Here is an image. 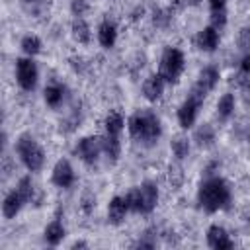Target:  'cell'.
<instances>
[{"label": "cell", "instance_id": "cell-1", "mask_svg": "<svg viewBox=\"0 0 250 250\" xmlns=\"http://www.w3.org/2000/svg\"><path fill=\"white\" fill-rule=\"evenodd\" d=\"M127 129H129V135L131 139L137 143V145H143V146H152L158 143L160 135H162V125H160V117L148 109V107H141L137 109L129 121H127Z\"/></svg>", "mask_w": 250, "mask_h": 250}, {"label": "cell", "instance_id": "cell-2", "mask_svg": "<svg viewBox=\"0 0 250 250\" xmlns=\"http://www.w3.org/2000/svg\"><path fill=\"white\" fill-rule=\"evenodd\" d=\"M230 199V188L221 176L205 178L197 189V203L205 213H217L221 209H227Z\"/></svg>", "mask_w": 250, "mask_h": 250}, {"label": "cell", "instance_id": "cell-3", "mask_svg": "<svg viewBox=\"0 0 250 250\" xmlns=\"http://www.w3.org/2000/svg\"><path fill=\"white\" fill-rule=\"evenodd\" d=\"M129 211L133 213H141V215H148L154 211L156 203H158V188L154 182L146 180L141 186H135L133 189L127 191L125 195Z\"/></svg>", "mask_w": 250, "mask_h": 250}, {"label": "cell", "instance_id": "cell-4", "mask_svg": "<svg viewBox=\"0 0 250 250\" xmlns=\"http://www.w3.org/2000/svg\"><path fill=\"white\" fill-rule=\"evenodd\" d=\"M21 164L29 170V172H39L45 164V150L39 146V143L27 135V133H21L18 139H16V145H14Z\"/></svg>", "mask_w": 250, "mask_h": 250}, {"label": "cell", "instance_id": "cell-5", "mask_svg": "<svg viewBox=\"0 0 250 250\" xmlns=\"http://www.w3.org/2000/svg\"><path fill=\"white\" fill-rule=\"evenodd\" d=\"M186 66V57L178 47H166L162 57H160V66H158V74L164 78V82L168 84H176L184 72Z\"/></svg>", "mask_w": 250, "mask_h": 250}, {"label": "cell", "instance_id": "cell-6", "mask_svg": "<svg viewBox=\"0 0 250 250\" xmlns=\"http://www.w3.org/2000/svg\"><path fill=\"white\" fill-rule=\"evenodd\" d=\"M205 98H207V94H205L201 88H197V86L193 84L191 92L188 94V98L182 102V105H180V109H178V123H180L182 129H191V127L195 125L199 107H201V104L205 102Z\"/></svg>", "mask_w": 250, "mask_h": 250}, {"label": "cell", "instance_id": "cell-7", "mask_svg": "<svg viewBox=\"0 0 250 250\" xmlns=\"http://www.w3.org/2000/svg\"><path fill=\"white\" fill-rule=\"evenodd\" d=\"M37 78H39V70H37V64L33 62V57H20L16 61L18 86L25 92H31L37 86Z\"/></svg>", "mask_w": 250, "mask_h": 250}, {"label": "cell", "instance_id": "cell-8", "mask_svg": "<svg viewBox=\"0 0 250 250\" xmlns=\"http://www.w3.org/2000/svg\"><path fill=\"white\" fill-rule=\"evenodd\" d=\"M102 152H104V139L102 137H94V135L82 137L74 146V154L88 166H94Z\"/></svg>", "mask_w": 250, "mask_h": 250}, {"label": "cell", "instance_id": "cell-9", "mask_svg": "<svg viewBox=\"0 0 250 250\" xmlns=\"http://www.w3.org/2000/svg\"><path fill=\"white\" fill-rule=\"evenodd\" d=\"M51 182L57 186V188H62V189H68L74 186L76 182V174H74V168L72 164L66 160V158H59L53 166V172H51Z\"/></svg>", "mask_w": 250, "mask_h": 250}, {"label": "cell", "instance_id": "cell-10", "mask_svg": "<svg viewBox=\"0 0 250 250\" xmlns=\"http://www.w3.org/2000/svg\"><path fill=\"white\" fill-rule=\"evenodd\" d=\"M207 244H209V248H215V250H229L234 246L227 229L221 225H211L207 229Z\"/></svg>", "mask_w": 250, "mask_h": 250}, {"label": "cell", "instance_id": "cell-11", "mask_svg": "<svg viewBox=\"0 0 250 250\" xmlns=\"http://www.w3.org/2000/svg\"><path fill=\"white\" fill-rule=\"evenodd\" d=\"M195 45L203 53H213L219 47V29L213 27V25H207V27L199 29L197 35H195Z\"/></svg>", "mask_w": 250, "mask_h": 250}, {"label": "cell", "instance_id": "cell-12", "mask_svg": "<svg viewBox=\"0 0 250 250\" xmlns=\"http://www.w3.org/2000/svg\"><path fill=\"white\" fill-rule=\"evenodd\" d=\"M129 213V205L125 195H115L107 203V221L111 225H121L125 221V215Z\"/></svg>", "mask_w": 250, "mask_h": 250}, {"label": "cell", "instance_id": "cell-13", "mask_svg": "<svg viewBox=\"0 0 250 250\" xmlns=\"http://www.w3.org/2000/svg\"><path fill=\"white\" fill-rule=\"evenodd\" d=\"M164 78L156 72V74H150L148 78H145L143 82V96L148 100V102H158L164 94Z\"/></svg>", "mask_w": 250, "mask_h": 250}, {"label": "cell", "instance_id": "cell-14", "mask_svg": "<svg viewBox=\"0 0 250 250\" xmlns=\"http://www.w3.org/2000/svg\"><path fill=\"white\" fill-rule=\"evenodd\" d=\"M23 205H25V199L21 197V193L18 189L8 191L4 201H2V215H4V219H14L21 211Z\"/></svg>", "mask_w": 250, "mask_h": 250}, {"label": "cell", "instance_id": "cell-15", "mask_svg": "<svg viewBox=\"0 0 250 250\" xmlns=\"http://www.w3.org/2000/svg\"><path fill=\"white\" fill-rule=\"evenodd\" d=\"M219 82V70L215 66H203L197 74V80H195V86L201 88L205 94H209Z\"/></svg>", "mask_w": 250, "mask_h": 250}, {"label": "cell", "instance_id": "cell-16", "mask_svg": "<svg viewBox=\"0 0 250 250\" xmlns=\"http://www.w3.org/2000/svg\"><path fill=\"white\" fill-rule=\"evenodd\" d=\"M64 236H66L64 225H62L59 219H53V221L45 227V230H43V238H45V242H47L49 246H59Z\"/></svg>", "mask_w": 250, "mask_h": 250}, {"label": "cell", "instance_id": "cell-17", "mask_svg": "<svg viewBox=\"0 0 250 250\" xmlns=\"http://www.w3.org/2000/svg\"><path fill=\"white\" fill-rule=\"evenodd\" d=\"M98 41H100V45L104 49H111L115 45V41H117V27H115L113 21L105 20V21L100 23V27H98Z\"/></svg>", "mask_w": 250, "mask_h": 250}, {"label": "cell", "instance_id": "cell-18", "mask_svg": "<svg viewBox=\"0 0 250 250\" xmlns=\"http://www.w3.org/2000/svg\"><path fill=\"white\" fill-rule=\"evenodd\" d=\"M70 33H72V39L80 45H88L90 39H92V31H90V25L84 18H74L72 20V25H70Z\"/></svg>", "mask_w": 250, "mask_h": 250}, {"label": "cell", "instance_id": "cell-19", "mask_svg": "<svg viewBox=\"0 0 250 250\" xmlns=\"http://www.w3.org/2000/svg\"><path fill=\"white\" fill-rule=\"evenodd\" d=\"M104 125H105V135H109V137H119L121 131H123V127H125V119H123V115H121L119 111L113 109V111H109V113L105 115Z\"/></svg>", "mask_w": 250, "mask_h": 250}, {"label": "cell", "instance_id": "cell-20", "mask_svg": "<svg viewBox=\"0 0 250 250\" xmlns=\"http://www.w3.org/2000/svg\"><path fill=\"white\" fill-rule=\"evenodd\" d=\"M193 141L197 143V146L201 148H209L215 145V129L209 125V123H203L201 127L195 129L193 133Z\"/></svg>", "mask_w": 250, "mask_h": 250}, {"label": "cell", "instance_id": "cell-21", "mask_svg": "<svg viewBox=\"0 0 250 250\" xmlns=\"http://www.w3.org/2000/svg\"><path fill=\"white\" fill-rule=\"evenodd\" d=\"M64 98V86L62 84H49L43 90V100L49 107H59Z\"/></svg>", "mask_w": 250, "mask_h": 250}, {"label": "cell", "instance_id": "cell-22", "mask_svg": "<svg viewBox=\"0 0 250 250\" xmlns=\"http://www.w3.org/2000/svg\"><path fill=\"white\" fill-rule=\"evenodd\" d=\"M232 113H234V96L230 92H227L217 102V117L221 121H227V119H230Z\"/></svg>", "mask_w": 250, "mask_h": 250}, {"label": "cell", "instance_id": "cell-23", "mask_svg": "<svg viewBox=\"0 0 250 250\" xmlns=\"http://www.w3.org/2000/svg\"><path fill=\"white\" fill-rule=\"evenodd\" d=\"M170 148H172V154L178 158V160H184L188 158L189 154V139L186 135H176L172 141H170Z\"/></svg>", "mask_w": 250, "mask_h": 250}, {"label": "cell", "instance_id": "cell-24", "mask_svg": "<svg viewBox=\"0 0 250 250\" xmlns=\"http://www.w3.org/2000/svg\"><path fill=\"white\" fill-rule=\"evenodd\" d=\"M20 47H21V51L25 53V57H35V55L41 53L43 43H41V39H39L37 35H25V37H21Z\"/></svg>", "mask_w": 250, "mask_h": 250}, {"label": "cell", "instance_id": "cell-25", "mask_svg": "<svg viewBox=\"0 0 250 250\" xmlns=\"http://www.w3.org/2000/svg\"><path fill=\"white\" fill-rule=\"evenodd\" d=\"M104 152L107 154V158L111 162H115L119 158V152H121V143H119V137H109V135H104Z\"/></svg>", "mask_w": 250, "mask_h": 250}, {"label": "cell", "instance_id": "cell-26", "mask_svg": "<svg viewBox=\"0 0 250 250\" xmlns=\"http://www.w3.org/2000/svg\"><path fill=\"white\" fill-rule=\"evenodd\" d=\"M16 189L21 193V197L25 199V203H27V201H31V199H33V193H35V188H33L31 176H21V178L18 180Z\"/></svg>", "mask_w": 250, "mask_h": 250}, {"label": "cell", "instance_id": "cell-27", "mask_svg": "<svg viewBox=\"0 0 250 250\" xmlns=\"http://www.w3.org/2000/svg\"><path fill=\"white\" fill-rule=\"evenodd\" d=\"M88 10V0H72L70 2V12L74 14V18H82Z\"/></svg>", "mask_w": 250, "mask_h": 250}, {"label": "cell", "instance_id": "cell-28", "mask_svg": "<svg viewBox=\"0 0 250 250\" xmlns=\"http://www.w3.org/2000/svg\"><path fill=\"white\" fill-rule=\"evenodd\" d=\"M225 23H227V10L211 12V25H213V27L221 29V27H225Z\"/></svg>", "mask_w": 250, "mask_h": 250}, {"label": "cell", "instance_id": "cell-29", "mask_svg": "<svg viewBox=\"0 0 250 250\" xmlns=\"http://www.w3.org/2000/svg\"><path fill=\"white\" fill-rule=\"evenodd\" d=\"M96 207V195L92 191H84L82 195V211L84 213H92Z\"/></svg>", "mask_w": 250, "mask_h": 250}, {"label": "cell", "instance_id": "cell-30", "mask_svg": "<svg viewBox=\"0 0 250 250\" xmlns=\"http://www.w3.org/2000/svg\"><path fill=\"white\" fill-rule=\"evenodd\" d=\"M238 88H240V94H242V100L250 105V76H244L242 80H240V84H238Z\"/></svg>", "mask_w": 250, "mask_h": 250}, {"label": "cell", "instance_id": "cell-31", "mask_svg": "<svg viewBox=\"0 0 250 250\" xmlns=\"http://www.w3.org/2000/svg\"><path fill=\"white\" fill-rule=\"evenodd\" d=\"M209 10L211 12H219V10H227V0H207Z\"/></svg>", "mask_w": 250, "mask_h": 250}, {"label": "cell", "instance_id": "cell-32", "mask_svg": "<svg viewBox=\"0 0 250 250\" xmlns=\"http://www.w3.org/2000/svg\"><path fill=\"white\" fill-rule=\"evenodd\" d=\"M240 70H242L244 74H250V53H246V55L242 57V61H240Z\"/></svg>", "mask_w": 250, "mask_h": 250}, {"label": "cell", "instance_id": "cell-33", "mask_svg": "<svg viewBox=\"0 0 250 250\" xmlns=\"http://www.w3.org/2000/svg\"><path fill=\"white\" fill-rule=\"evenodd\" d=\"M242 219H244V221H250V203L242 209Z\"/></svg>", "mask_w": 250, "mask_h": 250}, {"label": "cell", "instance_id": "cell-34", "mask_svg": "<svg viewBox=\"0 0 250 250\" xmlns=\"http://www.w3.org/2000/svg\"><path fill=\"white\" fill-rule=\"evenodd\" d=\"M86 246H88V244H86V242H82V240H76V242L72 244V248H86Z\"/></svg>", "mask_w": 250, "mask_h": 250}, {"label": "cell", "instance_id": "cell-35", "mask_svg": "<svg viewBox=\"0 0 250 250\" xmlns=\"http://www.w3.org/2000/svg\"><path fill=\"white\" fill-rule=\"evenodd\" d=\"M21 2H25V4H31V2H35V0H21Z\"/></svg>", "mask_w": 250, "mask_h": 250}, {"label": "cell", "instance_id": "cell-36", "mask_svg": "<svg viewBox=\"0 0 250 250\" xmlns=\"http://www.w3.org/2000/svg\"><path fill=\"white\" fill-rule=\"evenodd\" d=\"M246 33H248V37H250V27H248V31H246Z\"/></svg>", "mask_w": 250, "mask_h": 250}, {"label": "cell", "instance_id": "cell-37", "mask_svg": "<svg viewBox=\"0 0 250 250\" xmlns=\"http://www.w3.org/2000/svg\"><path fill=\"white\" fill-rule=\"evenodd\" d=\"M248 145H250V135H248Z\"/></svg>", "mask_w": 250, "mask_h": 250}]
</instances>
